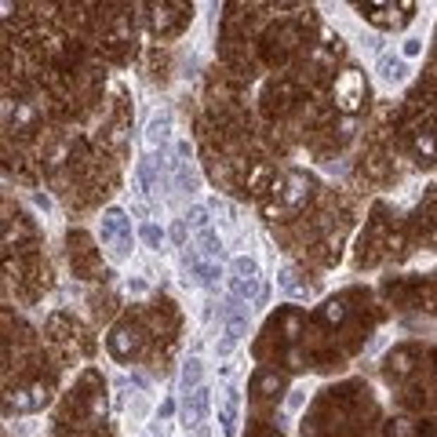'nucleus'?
<instances>
[{"instance_id": "1", "label": "nucleus", "mask_w": 437, "mask_h": 437, "mask_svg": "<svg viewBox=\"0 0 437 437\" xmlns=\"http://www.w3.org/2000/svg\"><path fill=\"white\" fill-rule=\"evenodd\" d=\"M190 226H193V245L201 248L204 266H215L218 255H223V245H218V237H215V226H211V218H208V208L197 204V208L190 211Z\"/></svg>"}, {"instance_id": "2", "label": "nucleus", "mask_w": 437, "mask_h": 437, "mask_svg": "<svg viewBox=\"0 0 437 437\" xmlns=\"http://www.w3.org/2000/svg\"><path fill=\"white\" fill-rule=\"evenodd\" d=\"M99 237H102L106 248H113L117 259H124V255L131 252V223H128V215H124L121 208H109V211L102 215Z\"/></svg>"}, {"instance_id": "3", "label": "nucleus", "mask_w": 437, "mask_h": 437, "mask_svg": "<svg viewBox=\"0 0 437 437\" xmlns=\"http://www.w3.org/2000/svg\"><path fill=\"white\" fill-rule=\"evenodd\" d=\"M223 324H226V332H223L226 339H223V346H218V354H230L248 332V302L237 299L233 292L226 295V306H223Z\"/></svg>"}, {"instance_id": "4", "label": "nucleus", "mask_w": 437, "mask_h": 437, "mask_svg": "<svg viewBox=\"0 0 437 437\" xmlns=\"http://www.w3.org/2000/svg\"><path fill=\"white\" fill-rule=\"evenodd\" d=\"M233 295L245 299V302L259 295V262L248 259V255L233 259Z\"/></svg>"}, {"instance_id": "5", "label": "nucleus", "mask_w": 437, "mask_h": 437, "mask_svg": "<svg viewBox=\"0 0 437 437\" xmlns=\"http://www.w3.org/2000/svg\"><path fill=\"white\" fill-rule=\"evenodd\" d=\"M183 426L186 430H193L197 437H208V390L201 386V390H193L190 398H186V405H183Z\"/></svg>"}, {"instance_id": "6", "label": "nucleus", "mask_w": 437, "mask_h": 437, "mask_svg": "<svg viewBox=\"0 0 437 437\" xmlns=\"http://www.w3.org/2000/svg\"><path fill=\"white\" fill-rule=\"evenodd\" d=\"M109 354L113 357H121V361H128L131 354L139 350V343H142V336H139V328L135 324H117L113 332H109Z\"/></svg>"}, {"instance_id": "7", "label": "nucleus", "mask_w": 437, "mask_h": 437, "mask_svg": "<svg viewBox=\"0 0 437 437\" xmlns=\"http://www.w3.org/2000/svg\"><path fill=\"white\" fill-rule=\"evenodd\" d=\"M361 92H364V80L357 77V70H346V73L336 80V95H339V102H343L346 109H354V106L361 102Z\"/></svg>"}, {"instance_id": "8", "label": "nucleus", "mask_w": 437, "mask_h": 437, "mask_svg": "<svg viewBox=\"0 0 437 437\" xmlns=\"http://www.w3.org/2000/svg\"><path fill=\"white\" fill-rule=\"evenodd\" d=\"M284 186H288V190H284V201H288L292 208H302V204L314 197V179H306L302 171H292Z\"/></svg>"}, {"instance_id": "9", "label": "nucleus", "mask_w": 437, "mask_h": 437, "mask_svg": "<svg viewBox=\"0 0 437 437\" xmlns=\"http://www.w3.org/2000/svg\"><path fill=\"white\" fill-rule=\"evenodd\" d=\"M376 70H379V77H383L386 84H405V80H408V62H405V55L383 51L379 62H376Z\"/></svg>"}, {"instance_id": "10", "label": "nucleus", "mask_w": 437, "mask_h": 437, "mask_svg": "<svg viewBox=\"0 0 437 437\" xmlns=\"http://www.w3.org/2000/svg\"><path fill=\"white\" fill-rule=\"evenodd\" d=\"M237 412H240V393L237 390H226L223 405H218V423H223V433L226 437H237Z\"/></svg>"}, {"instance_id": "11", "label": "nucleus", "mask_w": 437, "mask_h": 437, "mask_svg": "<svg viewBox=\"0 0 437 437\" xmlns=\"http://www.w3.org/2000/svg\"><path fill=\"white\" fill-rule=\"evenodd\" d=\"M201 376H204V364L197 361V357H190V361H186V368H183V379H179L183 398H190L193 390H201Z\"/></svg>"}, {"instance_id": "12", "label": "nucleus", "mask_w": 437, "mask_h": 437, "mask_svg": "<svg viewBox=\"0 0 437 437\" xmlns=\"http://www.w3.org/2000/svg\"><path fill=\"white\" fill-rule=\"evenodd\" d=\"M412 146H415V153H419L423 161H433V157H437V139H433V131H412Z\"/></svg>"}, {"instance_id": "13", "label": "nucleus", "mask_w": 437, "mask_h": 437, "mask_svg": "<svg viewBox=\"0 0 437 437\" xmlns=\"http://www.w3.org/2000/svg\"><path fill=\"white\" fill-rule=\"evenodd\" d=\"M386 371H390L393 379L408 376V371H412V354H408V350H398V354H390V357H386Z\"/></svg>"}, {"instance_id": "14", "label": "nucleus", "mask_w": 437, "mask_h": 437, "mask_svg": "<svg viewBox=\"0 0 437 437\" xmlns=\"http://www.w3.org/2000/svg\"><path fill=\"white\" fill-rule=\"evenodd\" d=\"M168 128H171V117H168V113H157V117H153V124H149V135H146V142H149V146L164 142V139H168Z\"/></svg>"}, {"instance_id": "15", "label": "nucleus", "mask_w": 437, "mask_h": 437, "mask_svg": "<svg viewBox=\"0 0 437 437\" xmlns=\"http://www.w3.org/2000/svg\"><path fill=\"white\" fill-rule=\"evenodd\" d=\"M142 240L153 248V252H161V245H164V233L157 230V223H142Z\"/></svg>"}, {"instance_id": "16", "label": "nucleus", "mask_w": 437, "mask_h": 437, "mask_svg": "<svg viewBox=\"0 0 437 437\" xmlns=\"http://www.w3.org/2000/svg\"><path fill=\"white\" fill-rule=\"evenodd\" d=\"M299 336H302V321L295 310H288L284 314V339H299Z\"/></svg>"}, {"instance_id": "17", "label": "nucleus", "mask_w": 437, "mask_h": 437, "mask_svg": "<svg viewBox=\"0 0 437 437\" xmlns=\"http://www.w3.org/2000/svg\"><path fill=\"white\" fill-rule=\"evenodd\" d=\"M415 430H412V423L408 419H390V426H386V437H412Z\"/></svg>"}, {"instance_id": "18", "label": "nucleus", "mask_w": 437, "mask_h": 437, "mask_svg": "<svg viewBox=\"0 0 437 437\" xmlns=\"http://www.w3.org/2000/svg\"><path fill=\"white\" fill-rule=\"evenodd\" d=\"M343 317H346V306H343V302H328V306H324V321H328V324H339Z\"/></svg>"}, {"instance_id": "19", "label": "nucleus", "mask_w": 437, "mask_h": 437, "mask_svg": "<svg viewBox=\"0 0 437 437\" xmlns=\"http://www.w3.org/2000/svg\"><path fill=\"white\" fill-rule=\"evenodd\" d=\"M281 386H284V383H281L277 376H262V379H259V393H273V390H281Z\"/></svg>"}, {"instance_id": "20", "label": "nucleus", "mask_w": 437, "mask_h": 437, "mask_svg": "<svg viewBox=\"0 0 437 437\" xmlns=\"http://www.w3.org/2000/svg\"><path fill=\"white\" fill-rule=\"evenodd\" d=\"M423 51V40L419 37H412V40H405V59H412V55H419Z\"/></svg>"}]
</instances>
